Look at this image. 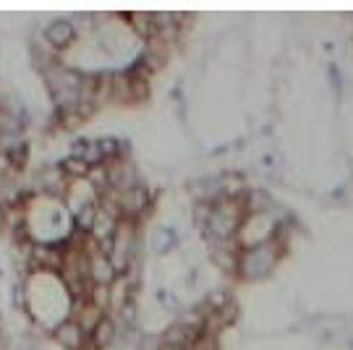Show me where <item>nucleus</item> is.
Here are the masks:
<instances>
[{
    "mask_svg": "<svg viewBox=\"0 0 353 350\" xmlns=\"http://www.w3.org/2000/svg\"><path fill=\"white\" fill-rule=\"evenodd\" d=\"M178 240H181V236H178L176 227L160 225L152 233V251H154L157 256H165V254H170V251L176 249Z\"/></svg>",
    "mask_w": 353,
    "mask_h": 350,
    "instance_id": "obj_6",
    "label": "nucleus"
},
{
    "mask_svg": "<svg viewBox=\"0 0 353 350\" xmlns=\"http://www.w3.org/2000/svg\"><path fill=\"white\" fill-rule=\"evenodd\" d=\"M52 342L61 350H89V335L68 316L50 329Z\"/></svg>",
    "mask_w": 353,
    "mask_h": 350,
    "instance_id": "obj_4",
    "label": "nucleus"
},
{
    "mask_svg": "<svg viewBox=\"0 0 353 350\" xmlns=\"http://www.w3.org/2000/svg\"><path fill=\"white\" fill-rule=\"evenodd\" d=\"M121 340V325L113 313H105L89 332V350H110Z\"/></svg>",
    "mask_w": 353,
    "mask_h": 350,
    "instance_id": "obj_5",
    "label": "nucleus"
},
{
    "mask_svg": "<svg viewBox=\"0 0 353 350\" xmlns=\"http://www.w3.org/2000/svg\"><path fill=\"white\" fill-rule=\"evenodd\" d=\"M290 243L280 240L278 236L272 240H267L262 246H254V249H241L239 251V269H236V280L254 285V282H262L267 277L278 269V264L283 262L285 251Z\"/></svg>",
    "mask_w": 353,
    "mask_h": 350,
    "instance_id": "obj_1",
    "label": "nucleus"
},
{
    "mask_svg": "<svg viewBox=\"0 0 353 350\" xmlns=\"http://www.w3.org/2000/svg\"><path fill=\"white\" fill-rule=\"evenodd\" d=\"M39 32H42V39H45L58 55L65 52L68 48H74L76 42L81 39V34H79V29H76V24L71 19H52V21H48Z\"/></svg>",
    "mask_w": 353,
    "mask_h": 350,
    "instance_id": "obj_3",
    "label": "nucleus"
},
{
    "mask_svg": "<svg viewBox=\"0 0 353 350\" xmlns=\"http://www.w3.org/2000/svg\"><path fill=\"white\" fill-rule=\"evenodd\" d=\"M110 191H113V188H110ZM113 199H115V204H118V209H121V217H123V220H131V223L144 220V214L154 207L152 191L144 186V183L137 188H128V191H113Z\"/></svg>",
    "mask_w": 353,
    "mask_h": 350,
    "instance_id": "obj_2",
    "label": "nucleus"
},
{
    "mask_svg": "<svg viewBox=\"0 0 353 350\" xmlns=\"http://www.w3.org/2000/svg\"><path fill=\"white\" fill-rule=\"evenodd\" d=\"M58 167L63 170V175L68 178V181H84V178L89 175V170H92L81 157H74V154L63 157V160L58 163Z\"/></svg>",
    "mask_w": 353,
    "mask_h": 350,
    "instance_id": "obj_7",
    "label": "nucleus"
}]
</instances>
